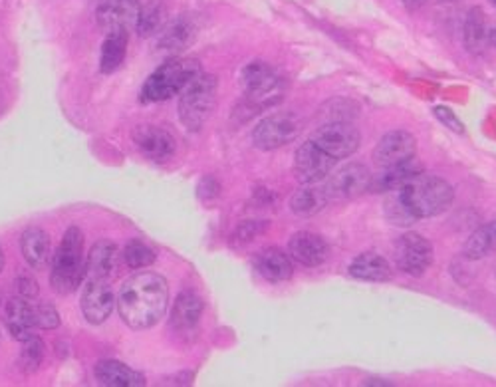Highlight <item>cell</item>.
Segmentation results:
<instances>
[{
  "label": "cell",
  "instance_id": "1",
  "mask_svg": "<svg viewBox=\"0 0 496 387\" xmlns=\"http://www.w3.org/2000/svg\"><path fill=\"white\" fill-rule=\"evenodd\" d=\"M167 304H169V284L155 272L131 276L125 280L117 296L120 316L133 330L154 328L165 316Z\"/></svg>",
  "mask_w": 496,
  "mask_h": 387
},
{
  "label": "cell",
  "instance_id": "2",
  "mask_svg": "<svg viewBox=\"0 0 496 387\" xmlns=\"http://www.w3.org/2000/svg\"><path fill=\"white\" fill-rule=\"evenodd\" d=\"M240 83L245 94L240 102L234 106L232 120L245 123L252 117L263 114L264 109L274 107L282 102L286 82L271 64L255 60L247 64L240 72Z\"/></svg>",
  "mask_w": 496,
  "mask_h": 387
},
{
  "label": "cell",
  "instance_id": "3",
  "mask_svg": "<svg viewBox=\"0 0 496 387\" xmlns=\"http://www.w3.org/2000/svg\"><path fill=\"white\" fill-rule=\"evenodd\" d=\"M403 199V203L409 209L417 221L419 218H431L449 211L453 201H455V191L451 183L435 175L419 173L409 183L403 185L401 189H395Z\"/></svg>",
  "mask_w": 496,
  "mask_h": 387
},
{
  "label": "cell",
  "instance_id": "4",
  "mask_svg": "<svg viewBox=\"0 0 496 387\" xmlns=\"http://www.w3.org/2000/svg\"><path fill=\"white\" fill-rule=\"evenodd\" d=\"M86 260H83V234L78 226H70L52 258L50 284L56 294L66 296L80 288L86 279Z\"/></svg>",
  "mask_w": 496,
  "mask_h": 387
},
{
  "label": "cell",
  "instance_id": "5",
  "mask_svg": "<svg viewBox=\"0 0 496 387\" xmlns=\"http://www.w3.org/2000/svg\"><path fill=\"white\" fill-rule=\"evenodd\" d=\"M199 74L201 66L197 60H191V58H169L143 83L141 102H165V99H171L173 96H179Z\"/></svg>",
  "mask_w": 496,
  "mask_h": 387
},
{
  "label": "cell",
  "instance_id": "6",
  "mask_svg": "<svg viewBox=\"0 0 496 387\" xmlns=\"http://www.w3.org/2000/svg\"><path fill=\"white\" fill-rule=\"evenodd\" d=\"M217 106V78L201 72L179 94V120L189 131H199Z\"/></svg>",
  "mask_w": 496,
  "mask_h": 387
},
{
  "label": "cell",
  "instance_id": "7",
  "mask_svg": "<svg viewBox=\"0 0 496 387\" xmlns=\"http://www.w3.org/2000/svg\"><path fill=\"white\" fill-rule=\"evenodd\" d=\"M302 117L294 112H279L264 117L255 131H252V143L263 151H274L288 146L294 139H298L302 133Z\"/></svg>",
  "mask_w": 496,
  "mask_h": 387
},
{
  "label": "cell",
  "instance_id": "8",
  "mask_svg": "<svg viewBox=\"0 0 496 387\" xmlns=\"http://www.w3.org/2000/svg\"><path fill=\"white\" fill-rule=\"evenodd\" d=\"M312 141L319 149L326 151L327 155L338 162V159H346L356 154L361 143V136L358 128H354V123L330 122L314 131Z\"/></svg>",
  "mask_w": 496,
  "mask_h": 387
},
{
  "label": "cell",
  "instance_id": "9",
  "mask_svg": "<svg viewBox=\"0 0 496 387\" xmlns=\"http://www.w3.org/2000/svg\"><path fill=\"white\" fill-rule=\"evenodd\" d=\"M395 265L409 276H423L433 265V245L423 234L405 233L395 245Z\"/></svg>",
  "mask_w": 496,
  "mask_h": 387
},
{
  "label": "cell",
  "instance_id": "10",
  "mask_svg": "<svg viewBox=\"0 0 496 387\" xmlns=\"http://www.w3.org/2000/svg\"><path fill=\"white\" fill-rule=\"evenodd\" d=\"M372 173L366 165L350 163L335 173L326 185L327 199L354 201L372 189Z\"/></svg>",
  "mask_w": 496,
  "mask_h": 387
},
{
  "label": "cell",
  "instance_id": "11",
  "mask_svg": "<svg viewBox=\"0 0 496 387\" xmlns=\"http://www.w3.org/2000/svg\"><path fill=\"white\" fill-rule=\"evenodd\" d=\"M334 165L335 159L319 149L312 139L302 143L296 149V155H294V175L304 185H316L318 181L326 179Z\"/></svg>",
  "mask_w": 496,
  "mask_h": 387
},
{
  "label": "cell",
  "instance_id": "12",
  "mask_svg": "<svg viewBox=\"0 0 496 387\" xmlns=\"http://www.w3.org/2000/svg\"><path fill=\"white\" fill-rule=\"evenodd\" d=\"M417 155V139L405 130H393L377 141L374 149V162L385 170L399 163H405Z\"/></svg>",
  "mask_w": 496,
  "mask_h": 387
},
{
  "label": "cell",
  "instance_id": "13",
  "mask_svg": "<svg viewBox=\"0 0 496 387\" xmlns=\"http://www.w3.org/2000/svg\"><path fill=\"white\" fill-rule=\"evenodd\" d=\"M133 141L143 155L155 163H165L177 151V141L169 131L157 125H139L133 131Z\"/></svg>",
  "mask_w": 496,
  "mask_h": 387
},
{
  "label": "cell",
  "instance_id": "14",
  "mask_svg": "<svg viewBox=\"0 0 496 387\" xmlns=\"http://www.w3.org/2000/svg\"><path fill=\"white\" fill-rule=\"evenodd\" d=\"M114 290L107 280H90L82 292V314L91 326L104 324L114 312Z\"/></svg>",
  "mask_w": 496,
  "mask_h": 387
},
{
  "label": "cell",
  "instance_id": "15",
  "mask_svg": "<svg viewBox=\"0 0 496 387\" xmlns=\"http://www.w3.org/2000/svg\"><path fill=\"white\" fill-rule=\"evenodd\" d=\"M143 0H99L96 8L98 24L104 30H128L130 24H136V16Z\"/></svg>",
  "mask_w": 496,
  "mask_h": 387
},
{
  "label": "cell",
  "instance_id": "16",
  "mask_svg": "<svg viewBox=\"0 0 496 387\" xmlns=\"http://www.w3.org/2000/svg\"><path fill=\"white\" fill-rule=\"evenodd\" d=\"M288 255L302 266L316 268L326 263L327 255H330V249H327V242L319 237V234L302 231L290 239Z\"/></svg>",
  "mask_w": 496,
  "mask_h": 387
},
{
  "label": "cell",
  "instance_id": "17",
  "mask_svg": "<svg viewBox=\"0 0 496 387\" xmlns=\"http://www.w3.org/2000/svg\"><path fill=\"white\" fill-rule=\"evenodd\" d=\"M197 38V24L195 19H191L187 14H181L179 19L165 24L161 30V36L157 40V48L161 52L179 54L183 50H187Z\"/></svg>",
  "mask_w": 496,
  "mask_h": 387
},
{
  "label": "cell",
  "instance_id": "18",
  "mask_svg": "<svg viewBox=\"0 0 496 387\" xmlns=\"http://www.w3.org/2000/svg\"><path fill=\"white\" fill-rule=\"evenodd\" d=\"M255 268L266 282H272V284L290 280L294 274L290 255H286L284 250L274 247L258 252L255 258Z\"/></svg>",
  "mask_w": 496,
  "mask_h": 387
},
{
  "label": "cell",
  "instance_id": "19",
  "mask_svg": "<svg viewBox=\"0 0 496 387\" xmlns=\"http://www.w3.org/2000/svg\"><path fill=\"white\" fill-rule=\"evenodd\" d=\"M120 265V250L112 241H99L91 247L86 260V274L90 280H109Z\"/></svg>",
  "mask_w": 496,
  "mask_h": 387
},
{
  "label": "cell",
  "instance_id": "20",
  "mask_svg": "<svg viewBox=\"0 0 496 387\" xmlns=\"http://www.w3.org/2000/svg\"><path fill=\"white\" fill-rule=\"evenodd\" d=\"M94 375L99 385L104 387H141L146 385V377L136 369L128 367L117 359H102L94 367Z\"/></svg>",
  "mask_w": 496,
  "mask_h": 387
},
{
  "label": "cell",
  "instance_id": "21",
  "mask_svg": "<svg viewBox=\"0 0 496 387\" xmlns=\"http://www.w3.org/2000/svg\"><path fill=\"white\" fill-rule=\"evenodd\" d=\"M6 328L14 340L27 342L35 336L36 330V314L35 308L24 298H12L6 304Z\"/></svg>",
  "mask_w": 496,
  "mask_h": 387
},
{
  "label": "cell",
  "instance_id": "22",
  "mask_svg": "<svg viewBox=\"0 0 496 387\" xmlns=\"http://www.w3.org/2000/svg\"><path fill=\"white\" fill-rule=\"evenodd\" d=\"M20 249L27 265L35 268V271H44L50 258H52V242H50L48 234L38 229V226H30V229L22 233Z\"/></svg>",
  "mask_w": 496,
  "mask_h": 387
},
{
  "label": "cell",
  "instance_id": "23",
  "mask_svg": "<svg viewBox=\"0 0 496 387\" xmlns=\"http://www.w3.org/2000/svg\"><path fill=\"white\" fill-rule=\"evenodd\" d=\"M203 314V300L195 292L183 290L171 310V328L177 332H189L197 326Z\"/></svg>",
  "mask_w": 496,
  "mask_h": 387
},
{
  "label": "cell",
  "instance_id": "24",
  "mask_svg": "<svg viewBox=\"0 0 496 387\" xmlns=\"http://www.w3.org/2000/svg\"><path fill=\"white\" fill-rule=\"evenodd\" d=\"M350 274L358 280L367 282H385L391 279V266L388 258L377 252H361L350 265Z\"/></svg>",
  "mask_w": 496,
  "mask_h": 387
},
{
  "label": "cell",
  "instance_id": "25",
  "mask_svg": "<svg viewBox=\"0 0 496 387\" xmlns=\"http://www.w3.org/2000/svg\"><path fill=\"white\" fill-rule=\"evenodd\" d=\"M419 173H423V165L419 163L417 159H409V162H405V163L385 167L380 177L372 179V189L369 191L391 193L395 189H401L403 185L409 183Z\"/></svg>",
  "mask_w": 496,
  "mask_h": 387
},
{
  "label": "cell",
  "instance_id": "26",
  "mask_svg": "<svg viewBox=\"0 0 496 387\" xmlns=\"http://www.w3.org/2000/svg\"><path fill=\"white\" fill-rule=\"evenodd\" d=\"M489 27H486V19L483 8L473 6L465 16V24H462V40L470 54H483L486 44H491L489 38Z\"/></svg>",
  "mask_w": 496,
  "mask_h": 387
},
{
  "label": "cell",
  "instance_id": "27",
  "mask_svg": "<svg viewBox=\"0 0 496 387\" xmlns=\"http://www.w3.org/2000/svg\"><path fill=\"white\" fill-rule=\"evenodd\" d=\"M130 35L125 28L107 32V38L104 40L102 56H99V70L104 74L115 72L125 60V52H128Z\"/></svg>",
  "mask_w": 496,
  "mask_h": 387
},
{
  "label": "cell",
  "instance_id": "28",
  "mask_svg": "<svg viewBox=\"0 0 496 387\" xmlns=\"http://www.w3.org/2000/svg\"><path fill=\"white\" fill-rule=\"evenodd\" d=\"M167 24V6L163 0H147L139 6L136 16V30L141 38H149L161 32Z\"/></svg>",
  "mask_w": 496,
  "mask_h": 387
},
{
  "label": "cell",
  "instance_id": "29",
  "mask_svg": "<svg viewBox=\"0 0 496 387\" xmlns=\"http://www.w3.org/2000/svg\"><path fill=\"white\" fill-rule=\"evenodd\" d=\"M330 203L327 199L326 187H316V185H308L294 193L290 199V209L296 217H312L322 211V209Z\"/></svg>",
  "mask_w": 496,
  "mask_h": 387
},
{
  "label": "cell",
  "instance_id": "30",
  "mask_svg": "<svg viewBox=\"0 0 496 387\" xmlns=\"http://www.w3.org/2000/svg\"><path fill=\"white\" fill-rule=\"evenodd\" d=\"M496 252V221L483 225L481 229H476L467 239L465 247H462V255L468 260H481L491 257Z\"/></svg>",
  "mask_w": 496,
  "mask_h": 387
},
{
  "label": "cell",
  "instance_id": "31",
  "mask_svg": "<svg viewBox=\"0 0 496 387\" xmlns=\"http://www.w3.org/2000/svg\"><path fill=\"white\" fill-rule=\"evenodd\" d=\"M22 351L19 358V367L24 374H35L40 367L42 359H44V342H42L38 336H32L27 342H22Z\"/></svg>",
  "mask_w": 496,
  "mask_h": 387
},
{
  "label": "cell",
  "instance_id": "32",
  "mask_svg": "<svg viewBox=\"0 0 496 387\" xmlns=\"http://www.w3.org/2000/svg\"><path fill=\"white\" fill-rule=\"evenodd\" d=\"M123 260L133 271H139V268H147L155 263V252L154 249H149L146 242L131 241L128 242V247L123 249Z\"/></svg>",
  "mask_w": 496,
  "mask_h": 387
},
{
  "label": "cell",
  "instance_id": "33",
  "mask_svg": "<svg viewBox=\"0 0 496 387\" xmlns=\"http://www.w3.org/2000/svg\"><path fill=\"white\" fill-rule=\"evenodd\" d=\"M385 215H388L390 221L393 225H401V226H407V225H413L417 218L409 213V209L403 203V199L399 197L398 191H391L388 199H385Z\"/></svg>",
  "mask_w": 496,
  "mask_h": 387
},
{
  "label": "cell",
  "instance_id": "34",
  "mask_svg": "<svg viewBox=\"0 0 496 387\" xmlns=\"http://www.w3.org/2000/svg\"><path fill=\"white\" fill-rule=\"evenodd\" d=\"M36 314V326L42 330H56L60 326V316H58L56 308L52 304H38L35 306Z\"/></svg>",
  "mask_w": 496,
  "mask_h": 387
},
{
  "label": "cell",
  "instance_id": "35",
  "mask_svg": "<svg viewBox=\"0 0 496 387\" xmlns=\"http://www.w3.org/2000/svg\"><path fill=\"white\" fill-rule=\"evenodd\" d=\"M14 284H16V290H19V294H20V298H24V300L38 298L40 288H38L36 279H32V274H27V272L20 274Z\"/></svg>",
  "mask_w": 496,
  "mask_h": 387
},
{
  "label": "cell",
  "instance_id": "36",
  "mask_svg": "<svg viewBox=\"0 0 496 387\" xmlns=\"http://www.w3.org/2000/svg\"><path fill=\"white\" fill-rule=\"evenodd\" d=\"M435 115L439 117L441 123H445V128H451L453 131H457V133L465 131V125H462V122L455 115V112H451L449 107H443V106L435 107Z\"/></svg>",
  "mask_w": 496,
  "mask_h": 387
},
{
  "label": "cell",
  "instance_id": "37",
  "mask_svg": "<svg viewBox=\"0 0 496 387\" xmlns=\"http://www.w3.org/2000/svg\"><path fill=\"white\" fill-rule=\"evenodd\" d=\"M264 226L266 225H260V223H245L239 229L237 233V237L242 239V241H250V239H255L258 233H263L264 231Z\"/></svg>",
  "mask_w": 496,
  "mask_h": 387
},
{
  "label": "cell",
  "instance_id": "38",
  "mask_svg": "<svg viewBox=\"0 0 496 387\" xmlns=\"http://www.w3.org/2000/svg\"><path fill=\"white\" fill-rule=\"evenodd\" d=\"M425 3H427V0H403V4H405L409 12L419 11V8H421Z\"/></svg>",
  "mask_w": 496,
  "mask_h": 387
},
{
  "label": "cell",
  "instance_id": "39",
  "mask_svg": "<svg viewBox=\"0 0 496 387\" xmlns=\"http://www.w3.org/2000/svg\"><path fill=\"white\" fill-rule=\"evenodd\" d=\"M489 38H491V44H494V46H496V27H494V28H491V32H489Z\"/></svg>",
  "mask_w": 496,
  "mask_h": 387
},
{
  "label": "cell",
  "instance_id": "40",
  "mask_svg": "<svg viewBox=\"0 0 496 387\" xmlns=\"http://www.w3.org/2000/svg\"><path fill=\"white\" fill-rule=\"evenodd\" d=\"M3 268H4V252L3 247H0V272H3Z\"/></svg>",
  "mask_w": 496,
  "mask_h": 387
},
{
  "label": "cell",
  "instance_id": "41",
  "mask_svg": "<svg viewBox=\"0 0 496 387\" xmlns=\"http://www.w3.org/2000/svg\"><path fill=\"white\" fill-rule=\"evenodd\" d=\"M491 3H492V4H494V6H496V0H491Z\"/></svg>",
  "mask_w": 496,
  "mask_h": 387
}]
</instances>
